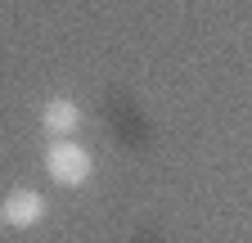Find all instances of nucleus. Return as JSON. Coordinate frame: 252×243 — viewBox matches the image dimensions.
Listing matches in <instances>:
<instances>
[{
    "mask_svg": "<svg viewBox=\"0 0 252 243\" xmlns=\"http://www.w3.org/2000/svg\"><path fill=\"white\" fill-rule=\"evenodd\" d=\"M0 225H5V212H0Z\"/></svg>",
    "mask_w": 252,
    "mask_h": 243,
    "instance_id": "4",
    "label": "nucleus"
},
{
    "mask_svg": "<svg viewBox=\"0 0 252 243\" xmlns=\"http://www.w3.org/2000/svg\"><path fill=\"white\" fill-rule=\"evenodd\" d=\"M45 171H50L54 185L77 189V185H86V180H90L94 162H90V153H86L77 140H54V144L45 149Z\"/></svg>",
    "mask_w": 252,
    "mask_h": 243,
    "instance_id": "1",
    "label": "nucleus"
},
{
    "mask_svg": "<svg viewBox=\"0 0 252 243\" xmlns=\"http://www.w3.org/2000/svg\"><path fill=\"white\" fill-rule=\"evenodd\" d=\"M0 212H5V225L32 230V225H41V216H45V198H41L36 189H14Z\"/></svg>",
    "mask_w": 252,
    "mask_h": 243,
    "instance_id": "2",
    "label": "nucleus"
},
{
    "mask_svg": "<svg viewBox=\"0 0 252 243\" xmlns=\"http://www.w3.org/2000/svg\"><path fill=\"white\" fill-rule=\"evenodd\" d=\"M77 126H81V108H77L72 99H50V104L41 108V131H45V135L68 140Z\"/></svg>",
    "mask_w": 252,
    "mask_h": 243,
    "instance_id": "3",
    "label": "nucleus"
}]
</instances>
